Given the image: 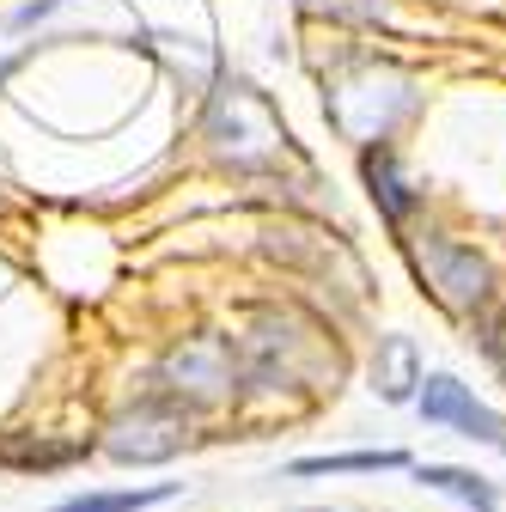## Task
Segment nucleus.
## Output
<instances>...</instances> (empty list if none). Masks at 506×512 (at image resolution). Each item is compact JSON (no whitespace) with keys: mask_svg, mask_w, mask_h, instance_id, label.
Segmentation results:
<instances>
[{"mask_svg":"<svg viewBox=\"0 0 506 512\" xmlns=\"http://www.w3.org/2000/svg\"><path fill=\"white\" fill-rule=\"evenodd\" d=\"M208 141L238 171H269L287 153V128L250 80H220L208 98Z\"/></svg>","mask_w":506,"mask_h":512,"instance_id":"nucleus-1","label":"nucleus"},{"mask_svg":"<svg viewBox=\"0 0 506 512\" xmlns=\"http://www.w3.org/2000/svg\"><path fill=\"white\" fill-rule=\"evenodd\" d=\"M189 421H196V415H189L177 397H165L159 384H147L135 403H122L110 415L98 445H104V458H116V464H165V458H177L189 445Z\"/></svg>","mask_w":506,"mask_h":512,"instance_id":"nucleus-3","label":"nucleus"},{"mask_svg":"<svg viewBox=\"0 0 506 512\" xmlns=\"http://www.w3.org/2000/svg\"><path fill=\"white\" fill-rule=\"evenodd\" d=\"M299 512H330V506H299Z\"/></svg>","mask_w":506,"mask_h":512,"instance_id":"nucleus-13","label":"nucleus"},{"mask_svg":"<svg viewBox=\"0 0 506 512\" xmlns=\"http://www.w3.org/2000/svg\"><path fill=\"white\" fill-rule=\"evenodd\" d=\"M415 275L427 281V293L446 305L452 317H476V311H488L494 305V263L476 250V244H458V238H427V244H415Z\"/></svg>","mask_w":506,"mask_h":512,"instance_id":"nucleus-4","label":"nucleus"},{"mask_svg":"<svg viewBox=\"0 0 506 512\" xmlns=\"http://www.w3.org/2000/svg\"><path fill=\"white\" fill-rule=\"evenodd\" d=\"M500 452H506V439H500Z\"/></svg>","mask_w":506,"mask_h":512,"instance_id":"nucleus-14","label":"nucleus"},{"mask_svg":"<svg viewBox=\"0 0 506 512\" xmlns=\"http://www.w3.org/2000/svg\"><path fill=\"white\" fill-rule=\"evenodd\" d=\"M159 391L177 397L189 415H202V409H226L238 391H244V360H238V342L220 336V330H196V336H183L165 366H159Z\"/></svg>","mask_w":506,"mask_h":512,"instance_id":"nucleus-2","label":"nucleus"},{"mask_svg":"<svg viewBox=\"0 0 506 512\" xmlns=\"http://www.w3.org/2000/svg\"><path fill=\"white\" fill-rule=\"evenodd\" d=\"M415 482H421V488H439V494H452V500H464V506H476V512H500V494H494L476 470H458V464H421Z\"/></svg>","mask_w":506,"mask_h":512,"instance_id":"nucleus-10","label":"nucleus"},{"mask_svg":"<svg viewBox=\"0 0 506 512\" xmlns=\"http://www.w3.org/2000/svg\"><path fill=\"white\" fill-rule=\"evenodd\" d=\"M403 452H336V458H299L293 476H366V470H403Z\"/></svg>","mask_w":506,"mask_h":512,"instance_id":"nucleus-11","label":"nucleus"},{"mask_svg":"<svg viewBox=\"0 0 506 512\" xmlns=\"http://www.w3.org/2000/svg\"><path fill=\"white\" fill-rule=\"evenodd\" d=\"M183 488L177 482H153V488H104V494H74V500H61L49 512H147V506H165L177 500Z\"/></svg>","mask_w":506,"mask_h":512,"instance_id":"nucleus-9","label":"nucleus"},{"mask_svg":"<svg viewBox=\"0 0 506 512\" xmlns=\"http://www.w3.org/2000/svg\"><path fill=\"white\" fill-rule=\"evenodd\" d=\"M378 397L385 403H415V391H421V354H415V342L409 336H391L385 348H378Z\"/></svg>","mask_w":506,"mask_h":512,"instance_id":"nucleus-8","label":"nucleus"},{"mask_svg":"<svg viewBox=\"0 0 506 512\" xmlns=\"http://www.w3.org/2000/svg\"><path fill=\"white\" fill-rule=\"evenodd\" d=\"M360 171H366V183H372V202H378V214H385L391 226H403V220L415 214V189L403 183V171H397V153H391V147H366V153H360Z\"/></svg>","mask_w":506,"mask_h":512,"instance_id":"nucleus-7","label":"nucleus"},{"mask_svg":"<svg viewBox=\"0 0 506 512\" xmlns=\"http://www.w3.org/2000/svg\"><path fill=\"white\" fill-rule=\"evenodd\" d=\"M299 7H305V13H336V19H348V13H354L348 0H299Z\"/></svg>","mask_w":506,"mask_h":512,"instance_id":"nucleus-12","label":"nucleus"},{"mask_svg":"<svg viewBox=\"0 0 506 512\" xmlns=\"http://www.w3.org/2000/svg\"><path fill=\"white\" fill-rule=\"evenodd\" d=\"M415 403H421V415H427L433 427H458L464 439H482V445H494V452H500L506 421H500L488 403H476V391H470V384H458L452 372H433V378H421Z\"/></svg>","mask_w":506,"mask_h":512,"instance_id":"nucleus-5","label":"nucleus"},{"mask_svg":"<svg viewBox=\"0 0 506 512\" xmlns=\"http://www.w3.org/2000/svg\"><path fill=\"white\" fill-rule=\"evenodd\" d=\"M86 439H49V433H0V470L13 476H55L86 464Z\"/></svg>","mask_w":506,"mask_h":512,"instance_id":"nucleus-6","label":"nucleus"}]
</instances>
